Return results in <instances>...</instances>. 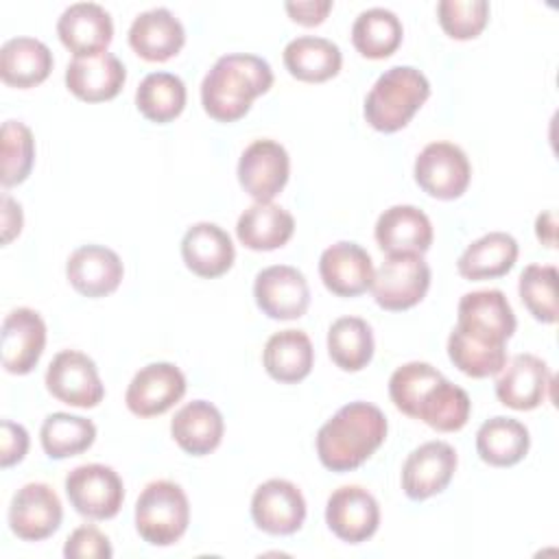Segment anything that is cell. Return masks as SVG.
Listing matches in <instances>:
<instances>
[{"label": "cell", "instance_id": "cell-32", "mask_svg": "<svg viewBox=\"0 0 559 559\" xmlns=\"http://www.w3.org/2000/svg\"><path fill=\"white\" fill-rule=\"evenodd\" d=\"M531 445L528 428L513 417H491L476 432L478 456L493 467L520 463Z\"/></svg>", "mask_w": 559, "mask_h": 559}, {"label": "cell", "instance_id": "cell-46", "mask_svg": "<svg viewBox=\"0 0 559 559\" xmlns=\"http://www.w3.org/2000/svg\"><path fill=\"white\" fill-rule=\"evenodd\" d=\"M22 229V207L9 194H2V242L9 245Z\"/></svg>", "mask_w": 559, "mask_h": 559}, {"label": "cell", "instance_id": "cell-15", "mask_svg": "<svg viewBox=\"0 0 559 559\" xmlns=\"http://www.w3.org/2000/svg\"><path fill=\"white\" fill-rule=\"evenodd\" d=\"M251 518L264 533L290 535L306 520V500L290 480L271 478L253 491Z\"/></svg>", "mask_w": 559, "mask_h": 559}, {"label": "cell", "instance_id": "cell-21", "mask_svg": "<svg viewBox=\"0 0 559 559\" xmlns=\"http://www.w3.org/2000/svg\"><path fill=\"white\" fill-rule=\"evenodd\" d=\"M319 275L325 288L338 297H356L371 288V255L356 242H334L319 258Z\"/></svg>", "mask_w": 559, "mask_h": 559}, {"label": "cell", "instance_id": "cell-17", "mask_svg": "<svg viewBox=\"0 0 559 559\" xmlns=\"http://www.w3.org/2000/svg\"><path fill=\"white\" fill-rule=\"evenodd\" d=\"M68 282L83 297H105L114 293L124 275L120 255L103 245H83L66 262Z\"/></svg>", "mask_w": 559, "mask_h": 559}, {"label": "cell", "instance_id": "cell-22", "mask_svg": "<svg viewBox=\"0 0 559 559\" xmlns=\"http://www.w3.org/2000/svg\"><path fill=\"white\" fill-rule=\"evenodd\" d=\"M57 35L74 57L105 52L111 37V15L96 2H74L57 20Z\"/></svg>", "mask_w": 559, "mask_h": 559}, {"label": "cell", "instance_id": "cell-1", "mask_svg": "<svg viewBox=\"0 0 559 559\" xmlns=\"http://www.w3.org/2000/svg\"><path fill=\"white\" fill-rule=\"evenodd\" d=\"M386 417L369 402L341 406L317 432V454L332 472L360 467L386 439Z\"/></svg>", "mask_w": 559, "mask_h": 559}, {"label": "cell", "instance_id": "cell-10", "mask_svg": "<svg viewBox=\"0 0 559 559\" xmlns=\"http://www.w3.org/2000/svg\"><path fill=\"white\" fill-rule=\"evenodd\" d=\"M288 173V153L275 140H253L238 159V181L242 190L260 203H266L282 192Z\"/></svg>", "mask_w": 559, "mask_h": 559}, {"label": "cell", "instance_id": "cell-23", "mask_svg": "<svg viewBox=\"0 0 559 559\" xmlns=\"http://www.w3.org/2000/svg\"><path fill=\"white\" fill-rule=\"evenodd\" d=\"M181 258L199 277H218L234 264L236 249L229 234L216 223H194L181 240Z\"/></svg>", "mask_w": 559, "mask_h": 559}, {"label": "cell", "instance_id": "cell-20", "mask_svg": "<svg viewBox=\"0 0 559 559\" xmlns=\"http://www.w3.org/2000/svg\"><path fill=\"white\" fill-rule=\"evenodd\" d=\"M550 380V369L539 356L518 354L502 367L496 380V395L513 411H533L546 400Z\"/></svg>", "mask_w": 559, "mask_h": 559}, {"label": "cell", "instance_id": "cell-41", "mask_svg": "<svg viewBox=\"0 0 559 559\" xmlns=\"http://www.w3.org/2000/svg\"><path fill=\"white\" fill-rule=\"evenodd\" d=\"M518 290L524 306L537 321H557V266L528 264L520 275Z\"/></svg>", "mask_w": 559, "mask_h": 559}, {"label": "cell", "instance_id": "cell-38", "mask_svg": "<svg viewBox=\"0 0 559 559\" xmlns=\"http://www.w3.org/2000/svg\"><path fill=\"white\" fill-rule=\"evenodd\" d=\"M448 356L465 376L487 378L502 371L507 365V345H485L452 328L448 336Z\"/></svg>", "mask_w": 559, "mask_h": 559}, {"label": "cell", "instance_id": "cell-16", "mask_svg": "<svg viewBox=\"0 0 559 559\" xmlns=\"http://www.w3.org/2000/svg\"><path fill=\"white\" fill-rule=\"evenodd\" d=\"M456 469V452L445 441H428L415 448L402 467V489L411 500L441 493Z\"/></svg>", "mask_w": 559, "mask_h": 559}, {"label": "cell", "instance_id": "cell-25", "mask_svg": "<svg viewBox=\"0 0 559 559\" xmlns=\"http://www.w3.org/2000/svg\"><path fill=\"white\" fill-rule=\"evenodd\" d=\"M183 41V24L164 7L140 13L129 28L131 48L146 61H166L175 57Z\"/></svg>", "mask_w": 559, "mask_h": 559}, {"label": "cell", "instance_id": "cell-44", "mask_svg": "<svg viewBox=\"0 0 559 559\" xmlns=\"http://www.w3.org/2000/svg\"><path fill=\"white\" fill-rule=\"evenodd\" d=\"M2 435H0V465L11 467L24 459L28 452V432L22 424L11 419H2Z\"/></svg>", "mask_w": 559, "mask_h": 559}, {"label": "cell", "instance_id": "cell-24", "mask_svg": "<svg viewBox=\"0 0 559 559\" xmlns=\"http://www.w3.org/2000/svg\"><path fill=\"white\" fill-rule=\"evenodd\" d=\"M376 242L389 253H424L432 245L430 218L415 205H393L376 221Z\"/></svg>", "mask_w": 559, "mask_h": 559}, {"label": "cell", "instance_id": "cell-19", "mask_svg": "<svg viewBox=\"0 0 559 559\" xmlns=\"http://www.w3.org/2000/svg\"><path fill=\"white\" fill-rule=\"evenodd\" d=\"M127 81V70L114 52L74 57L66 68L68 90L85 103H103L118 96Z\"/></svg>", "mask_w": 559, "mask_h": 559}, {"label": "cell", "instance_id": "cell-36", "mask_svg": "<svg viewBox=\"0 0 559 559\" xmlns=\"http://www.w3.org/2000/svg\"><path fill=\"white\" fill-rule=\"evenodd\" d=\"M328 352L343 371H360L373 356V334L365 319L341 317L328 330Z\"/></svg>", "mask_w": 559, "mask_h": 559}, {"label": "cell", "instance_id": "cell-3", "mask_svg": "<svg viewBox=\"0 0 559 559\" xmlns=\"http://www.w3.org/2000/svg\"><path fill=\"white\" fill-rule=\"evenodd\" d=\"M430 96V83L413 66H393L378 76L365 98V120L382 133L404 129Z\"/></svg>", "mask_w": 559, "mask_h": 559}, {"label": "cell", "instance_id": "cell-35", "mask_svg": "<svg viewBox=\"0 0 559 559\" xmlns=\"http://www.w3.org/2000/svg\"><path fill=\"white\" fill-rule=\"evenodd\" d=\"M138 111L157 124L175 120L186 107V85L177 74L151 72L135 92Z\"/></svg>", "mask_w": 559, "mask_h": 559}, {"label": "cell", "instance_id": "cell-12", "mask_svg": "<svg viewBox=\"0 0 559 559\" xmlns=\"http://www.w3.org/2000/svg\"><path fill=\"white\" fill-rule=\"evenodd\" d=\"M63 518L61 500L46 483H26L20 487L9 507V526L24 542L50 537Z\"/></svg>", "mask_w": 559, "mask_h": 559}, {"label": "cell", "instance_id": "cell-40", "mask_svg": "<svg viewBox=\"0 0 559 559\" xmlns=\"http://www.w3.org/2000/svg\"><path fill=\"white\" fill-rule=\"evenodd\" d=\"M0 153H2V186L11 188L22 183L35 162V140L31 129L20 120H7L2 124V140H0Z\"/></svg>", "mask_w": 559, "mask_h": 559}, {"label": "cell", "instance_id": "cell-26", "mask_svg": "<svg viewBox=\"0 0 559 559\" xmlns=\"http://www.w3.org/2000/svg\"><path fill=\"white\" fill-rule=\"evenodd\" d=\"M223 430L225 424L221 411L205 400L188 402L175 413L170 421L173 439L183 452L192 456H205L216 450L223 439Z\"/></svg>", "mask_w": 559, "mask_h": 559}, {"label": "cell", "instance_id": "cell-11", "mask_svg": "<svg viewBox=\"0 0 559 559\" xmlns=\"http://www.w3.org/2000/svg\"><path fill=\"white\" fill-rule=\"evenodd\" d=\"M253 297L266 317L288 321L306 314L310 288L304 273L295 266L273 264L255 275Z\"/></svg>", "mask_w": 559, "mask_h": 559}, {"label": "cell", "instance_id": "cell-6", "mask_svg": "<svg viewBox=\"0 0 559 559\" xmlns=\"http://www.w3.org/2000/svg\"><path fill=\"white\" fill-rule=\"evenodd\" d=\"M454 328L478 343L507 345L515 332V314L502 290H474L461 297Z\"/></svg>", "mask_w": 559, "mask_h": 559}, {"label": "cell", "instance_id": "cell-27", "mask_svg": "<svg viewBox=\"0 0 559 559\" xmlns=\"http://www.w3.org/2000/svg\"><path fill=\"white\" fill-rule=\"evenodd\" d=\"M295 231V218L288 210L277 203L249 205L236 223L238 240L253 251H273L284 247Z\"/></svg>", "mask_w": 559, "mask_h": 559}, {"label": "cell", "instance_id": "cell-7", "mask_svg": "<svg viewBox=\"0 0 559 559\" xmlns=\"http://www.w3.org/2000/svg\"><path fill=\"white\" fill-rule=\"evenodd\" d=\"M66 493L76 513L90 520L114 518L124 500V485L109 465L87 463L66 476Z\"/></svg>", "mask_w": 559, "mask_h": 559}, {"label": "cell", "instance_id": "cell-31", "mask_svg": "<svg viewBox=\"0 0 559 559\" xmlns=\"http://www.w3.org/2000/svg\"><path fill=\"white\" fill-rule=\"evenodd\" d=\"M343 63L341 48L314 35H301L286 44L284 48V66L286 70L306 83H321L338 74Z\"/></svg>", "mask_w": 559, "mask_h": 559}, {"label": "cell", "instance_id": "cell-39", "mask_svg": "<svg viewBox=\"0 0 559 559\" xmlns=\"http://www.w3.org/2000/svg\"><path fill=\"white\" fill-rule=\"evenodd\" d=\"M441 371L428 362H406L397 367L389 378V395L397 411L408 417H417V408L432 384L441 380Z\"/></svg>", "mask_w": 559, "mask_h": 559}, {"label": "cell", "instance_id": "cell-30", "mask_svg": "<svg viewBox=\"0 0 559 559\" xmlns=\"http://www.w3.org/2000/svg\"><path fill=\"white\" fill-rule=\"evenodd\" d=\"M262 362L273 380L293 384L310 373L314 362V349L306 332L282 330L266 341Z\"/></svg>", "mask_w": 559, "mask_h": 559}, {"label": "cell", "instance_id": "cell-43", "mask_svg": "<svg viewBox=\"0 0 559 559\" xmlns=\"http://www.w3.org/2000/svg\"><path fill=\"white\" fill-rule=\"evenodd\" d=\"M111 552L109 537L92 524L74 528L63 546V555L68 559H109Z\"/></svg>", "mask_w": 559, "mask_h": 559}, {"label": "cell", "instance_id": "cell-47", "mask_svg": "<svg viewBox=\"0 0 559 559\" xmlns=\"http://www.w3.org/2000/svg\"><path fill=\"white\" fill-rule=\"evenodd\" d=\"M535 231L537 238L546 245V247H555V212L548 210L544 214L537 216L535 221Z\"/></svg>", "mask_w": 559, "mask_h": 559}, {"label": "cell", "instance_id": "cell-34", "mask_svg": "<svg viewBox=\"0 0 559 559\" xmlns=\"http://www.w3.org/2000/svg\"><path fill=\"white\" fill-rule=\"evenodd\" d=\"M469 411L472 402L467 391L441 378L424 395L415 419H421L424 424L439 432H454L467 424Z\"/></svg>", "mask_w": 559, "mask_h": 559}, {"label": "cell", "instance_id": "cell-9", "mask_svg": "<svg viewBox=\"0 0 559 559\" xmlns=\"http://www.w3.org/2000/svg\"><path fill=\"white\" fill-rule=\"evenodd\" d=\"M46 386L52 397L76 408H92L105 395L94 360L76 349H63L50 360Z\"/></svg>", "mask_w": 559, "mask_h": 559}, {"label": "cell", "instance_id": "cell-14", "mask_svg": "<svg viewBox=\"0 0 559 559\" xmlns=\"http://www.w3.org/2000/svg\"><path fill=\"white\" fill-rule=\"evenodd\" d=\"M325 522L338 539L360 544L378 531L380 507L367 489L358 485H343L328 498Z\"/></svg>", "mask_w": 559, "mask_h": 559}, {"label": "cell", "instance_id": "cell-45", "mask_svg": "<svg viewBox=\"0 0 559 559\" xmlns=\"http://www.w3.org/2000/svg\"><path fill=\"white\" fill-rule=\"evenodd\" d=\"M284 7L295 22L304 26H317L330 13L332 0H299V2H286Z\"/></svg>", "mask_w": 559, "mask_h": 559}, {"label": "cell", "instance_id": "cell-33", "mask_svg": "<svg viewBox=\"0 0 559 559\" xmlns=\"http://www.w3.org/2000/svg\"><path fill=\"white\" fill-rule=\"evenodd\" d=\"M402 35L404 28L400 17L384 7L362 11L352 26V44L367 59H384L393 55L402 44Z\"/></svg>", "mask_w": 559, "mask_h": 559}, {"label": "cell", "instance_id": "cell-5", "mask_svg": "<svg viewBox=\"0 0 559 559\" xmlns=\"http://www.w3.org/2000/svg\"><path fill=\"white\" fill-rule=\"evenodd\" d=\"M430 286V266L421 253H389L373 271L371 295L384 310H408L419 304Z\"/></svg>", "mask_w": 559, "mask_h": 559}, {"label": "cell", "instance_id": "cell-4", "mask_svg": "<svg viewBox=\"0 0 559 559\" xmlns=\"http://www.w3.org/2000/svg\"><path fill=\"white\" fill-rule=\"evenodd\" d=\"M190 522V504L173 480L148 483L135 502V528L151 546H170L181 539Z\"/></svg>", "mask_w": 559, "mask_h": 559}, {"label": "cell", "instance_id": "cell-42", "mask_svg": "<svg viewBox=\"0 0 559 559\" xmlns=\"http://www.w3.org/2000/svg\"><path fill=\"white\" fill-rule=\"evenodd\" d=\"M441 28L454 39H474L487 26V0H441L437 4Z\"/></svg>", "mask_w": 559, "mask_h": 559}, {"label": "cell", "instance_id": "cell-2", "mask_svg": "<svg viewBox=\"0 0 559 559\" xmlns=\"http://www.w3.org/2000/svg\"><path fill=\"white\" fill-rule=\"evenodd\" d=\"M273 85L271 66L247 52L223 55L207 70L201 83V103L210 118L218 122L240 120L253 98L269 92Z\"/></svg>", "mask_w": 559, "mask_h": 559}, {"label": "cell", "instance_id": "cell-29", "mask_svg": "<svg viewBox=\"0 0 559 559\" xmlns=\"http://www.w3.org/2000/svg\"><path fill=\"white\" fill-rule=\"evenodd\" d=\"M518 240L507 231H489L467 245L456 269L465 280H493L507 275L518 260Z\"/></svg>", "mask_w": 559, "mask_h": 559}, {"label": "cell", "instance_id": "cell-37", "mask_svg": "<svg viewBox=\"0 0 559 559\" xmlns=\"http://www.w3.org/2000/svg\"><path fill=\"white\" fill-rule=\"evenodd\" d=\"M96 439V426L79 415L52 413L44 419L39 441L50 459H68L85 452Z\"/></svg>", "mask_w": 559, "mask_h": 559}, {"label": "cell", "instance_id": "cell-8", "mask_svg": "<svg viewBox=\"0 0 559 559\" xmlns=\"http://www.w3.org/2000/svg\"><path fill=\"white\" fill-rule=\"evenodd\" d=\"M469 179V159L465 151L452 142H430L415 159V181L435 199H459L467 190Z\"/></svg>", "mask_w": 559, "mask_h": 559}, {"label": "cell", "instance_id": "cell-13", "mask_svg": "<svg viewBox=\"0 0 559 559\" xmlns=\"http://www.w3.org/2000/svg\"><path fill=\"white\" fill-rule=\"evenodd\" d=\"M186 393V376L173 362H151L142 367L127 386V408L138 417L166 413Z\"/></svg>", "mask_w": 559, "mask_h": 559}, {"label": "cell", "instance_id": "cell-18", "mask_svg": "<svg viewBox=\"0 0 559 559\" xmlns=\"http://www.w3.org/2000/svg\"><path fill=\"white\" fill-rule=\"evenodd\" d=\"M46 345V323L33 308H15L2 321V367L24 376L39 362Z\"/></svg>", "mask_w": 559, "mask_h": 559}, {"label": "cell", "instance_id": "cell-28", "mask_svg": "<svg viewBox=\"0 0 559 559\" xmlns=\"http://www.w3.org/2000/svg\"><path fill=\"white\" fill-rule=\"evenodd\" d=\"M52 63L50 48L35 37H13L0 48V76L11 87L39 85L48 79Z\"/></svg>", "mask_w": 559, "mask_h": 559}]
</instances>
